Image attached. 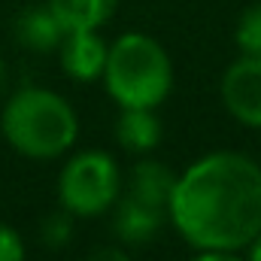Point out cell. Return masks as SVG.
I'll return each mask as SVG.
<instances>
[{
  "instance_id": "8992f818",
  "label": "cell",
  "mask_w": 261,
  "mask_h": 261,
  "mask_svg": "<svg viewBox=\"0 0 261 261\" xmlns=\"http://www.w3.org/2000/svg\"><path fill=\"white\" fill-rule=\"evenodd\" d=\"M110 43L97 31H64V40L58 46V61L70 79L76 82H94L103 76Z\"/></svg>"
},
{
  "instance_id": "6da1fadb",
  "label": "cell",
  "mask_w": 261,
  "mask_h": 261,
  "mask_svg": "<svg viewBox=\"0 0 261 261\" xmlns=\"http://www.w3.org/2000/svg\"><path fill=\"white\" fill-rule=\"evenodd\" d=\"M167 222L192 249L243 252L261 234V164L237 149L200 155L176 176Z\"/></svg>"
},
{
  "instance_id": "9a60e30c",
  "label": "cell",
  "mask_w": 261,
  "mask_h": 261,
  "mask_svg": "<svg viewBox=\"0 0 261 261\" xmlns=\"http://www.w3.org/2000/svg\"><path fill=\"white\" fill-rule=\"evenodd\" d=\"M85 261H130V255L122 246H97L85 255Z\"/></svg>"
},
{
  "instance_id": "7c38bea8",
  "label": "cell",
  "mask_w": 261,
  "mask_h": 261,
  "mask_svg": "<svg viewBox=\"0 0 261 261\" xmlns=\"http://www.w3.org/2000/svg\"><path fill=\"white\" fill-rule=\"evenodd\" d=\"M234 43H237L240 55L261 58V0L240 12L237 28H234Z\"/></svg>"
},
{
  "instance_id": "277c9868",
  "label": "cell",
  "mask_w": 261,
  "mask_h": 261,
  "mask_svg": "<svg viewBox=\"0 0 261 261\" xmlns=\"http://www.w3.org/2000/svg\"><path fill=\"white\" fill-rule=\"evenodd\" d=\"M125 192V173L107 149H82L70 155L58 176V203L76 219L103 216Z\"/></svg>"
},
{
  "instance_id": "7a4b0ae2",
  "label": "cell",
  "mask_w": 261,
  "mask_h": 261,
  "mask_svg": "<svg viewBox=\"0 0 261 261\" xmlns=\"http://www.w3.org/2000/svg\"><path fill=\"white\" fill-rule=\"evenodd\" d=\"M0 130L18 155L52 161L76 146L79 116L64 94L52 88H18L0 113Z\"/></svg>"
},
{
  "instance_id": "8fae6325",
  "label": "cell",
  "mask_w": 261,
  "mask_h": 261,
  "mask_svg": "<svg viewBox=\"0 0 261 261\" xmlns=\"http://www.w3.org/2000/svg\"><path fill=\"white\" fill-rule=\"evenodd\" d=\"M64 31H100L119 9V0H46Z\"/></svg>"
},
{
  "instance_id": "5bb4252c",
  "label": "cell",
  "mask_w": 261,
  "mask_h": 261,
  "mask_svg": "<svg viewBox=\"0 0 261 261\" xmlns=\"http://www.w3.org/2000/svg\"><path fill=\"white\" fill-rule=\"evenodd\" d=\"M24 240H21V234L12 228V225H6V222H0V261H24Z\"/></svg>"
},
{
  "instance_id": "ac0fdd59",
  "label": "cell",
  "mask_w": 261,
  "mask_h": 261,
  "mask_svg": "<svg viewBox=\"0 0 261 261\" xmlns=\"http://www.w3.org/2000/svg\"><path fill=\"white\" fill-rule=\"evenodd\" d=\"M3 82H6V64H3V58H0V91H3Z\"/></svg>"
},
{
  "instance_id": "9c48e42d",
  "label": "cell",
  "mask_w": 261,
  "mask_h": 261,
  "mask_svg": "<svg viewBox=\"0 0 261 261\" xmlns=\"http://www.w3.org/2000/svg\"><path fill=\"white\" fill-rule=\"evenodd\" d=\"M15 40L31 52H58L64 40V28L49 9V3L24 6L15 18Z\"/></svg>"
},
{
  "instance_id": "e0dca14e",
  "label": "cell",
  "mask_w": 261,
  "mask_h": 261,
  "mask_svg": "<svg viewBox=\"0 0 261 261\" xmlns=\"http://www.w3.org/2000/svg\"><path fill=\"white\" fill-rule=\"evenodd\" d=\"M243 252H246V261H261V234L243 249Z\"/></svg>"
},
{
  "instance_id": "2e32d148",
  "label": "cell",
  "mask_w": 261,
  "mask_h": 261,
  "mask_svg": "<svg viewBox=\"0 0 261 261\" xmlns=\"http://www.w3.org/2000/svg\"><path fill=\"white\" fill-rule=\"evenodd\" d=\"M189 261H246L243 252H219V249H195Z\"/></svg>"
},
{
  "instance_id": "30bf717a",
  "label": "cell",
  "mask_w": 261,
  "mask_h": 261,
  "mask_svg": "<svg viewBox=\"0 0 261 261\" xmlns=\"http://www.w3.org/2000/svg\"><path fill=\"white\" fill-rule=\"evenodd\" d=\"M164 125L155 110H119L116 143L130 155H149L161 146Z\"/></svg>"
},
{
  "instance_id": "3957f363",
  "label": "cell",
  "mask_w": 261,
  "mask_h": 261,
  "mask_svg": "<svg viewBox=\"0 0 261 261\" xmlns=\"http://www.w3.org/2000/svg\"><path fill=\"white\" fill-rule=\"evenodd\" d=\"M100 79L119 110H158L173 91V61L155 37L128 31L110 43Z\"/></svg>"
},
{
  "instance_id": "5b68a950",
  "label": "cell",
  "mask_w": 261,
  "mask_h": 261,
  "mask_svg": "<svg viewBox=\"0 0 261 261\" xmlns=\"http://www.w3.org/2000/svg\"><path fill=\"white\" fill-rule=\"evenodd\" d=\"M219 94L234 122L261 130V58L240 55L231 61L222 73Z\"/></svg>"
},
{
  "instance_id": "4fadbf2b",
  "label": "cell",
  "mask_w": 261,
  "mask_h": 261,
  "mask_svg": "<svg viewBox=\"0 0 261 261\" xmlns=\"http://www.w3.org/2000/svg\"><path fill=\"white\" fill-rule=\"evenodd\" d=\"M73 213H67L64 206L61 210H55V213H49L46 219H43V225H40V240L46 243V246H52V249H61L67 246L70 240H73Z\"/></svg>"
},
{
  "instance_id": "52a82bcc",
  "label": "cell",
  "mask_w": 261,
  "mask_h": 261,
  "mask_svg": "<svg viewBox=\"0 0 261 261\" xmlns=\"http://www.w3.org/2000/svg\"><path fill=\"white\" fill-rule=\"evenodd\" d=\"M113 234L119 243L125 246H143L149 240H155L167 222V213L158 206H149L137 197L122 192V197L113 203Z\"/></svg>"
},
{
  "instance_id": "ba28073f",
  "label": "cell",
  "mask_w": 261,
  "mask_h": 261,
  "mask_svg": "<svg viewBox=\"0 0 261 261\" xmlns=\"http://www.w3.org/2000/svg\"><path fill=\"white\" fill-rule=\"evenodd\" d=\"M176 170L167 167L164 161H155V158H146L140 155L130 167V173L125 176V195L137 197L149 206H158L167 213L170 206V197H173V186H176Z\"/></svg>"
}]
</instances>
